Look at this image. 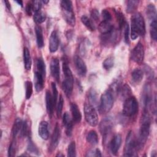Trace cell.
<instances>
[{"label": "cell", "mask_w": 157, "mask_h": 157, "mask_svg": "<svg viewBox=\"0 0 157 157\" xmlns=\"http://www.w3.org/2000/svg\"><path fill=\"white\" fill-rule=\"evenodd\" d=\"M150 124L151 118L148 111L144 110L142 116L139 136L136 139L138 150L142 148L147 142L150 132Z\"/></svg>", "instance_id": "1"}, {"label": "cell", "mask_w": 157, "mask_h": 157, "mask_svg": "<svg viewBox=\"0 0 157 157\" xmlns=\"http://www.w3.org/2000/svg\"><path fill=\"white\" fill-rule=\"evenodd\" d=\"M131 38L135 40L139 36H144L145 34V24L142 15L136 12L131 18Z\"/></svg>", "instance_id": "2"}, {"label": "cell", "mask_w": 157, "mask_h": 157, "mask_svg": "<svg viewBox=\"0 0 157 157\" xmlns=\"http://www.w3.org/2000/svg\"><path fill=\"white\" fill-rule=\"evenodd\" d=\"M137 150H139L137 139L134 136L133 132L130 131L126 136L123 155L124 156H136L137 155Z\"/></svg>", "instance_id": "3"}, {"label": "cell", "mask_w": 157, "mask_h": 157, "mask_svg": "<svg viewBox=\"0 0 157 157\" xmlns=\"http://www.w3.org/2000/svg\"><path fill=\"white\" fill-rule=\"evenodd\" d=\"M63 17L66 23L71 26L75 25V17L72 8V3L69 0H63L61 1Z\"/></svg>", "instance_id": "4"}, {"label": "cell", "mask_w": 157, "mask_h": 157, "mask_svg": "<svg viewBox=\"0 0 157 157\" xmlns=\"http://www.w3.org/2000/svg\"><path fill=\"white\" fill-rule=\"evenodd\" d=\"M113 105V95L112 92L108 89L106 90L101 97L99 104V112L102 114L108 113Z\"/></svg>", "instance_id": "5"}, {"label": "cell", "mask_w": 157, "mask_h": 157, "mask_svg": "<svg viewBox=\"0 0 157 157\" xmlns=\"http://www.w3.org/2000/svg\"><path fill=\"white\" fill-rule=\"evenodd\" d=\"M85 118L88 124L94 127L98 123V115L94 107L90 103H85L84 105Z\"/></svg>", "instance_id": "6"}, {"label": "cell", "mask_w": 157, "mask_h": 157, "mask_svg": "<svg viewBox=\"0 0 157 157\" xmlns=\"http://www.w3.org/2000/svg\"><path fill=\"white\" fill-rule=\"evenodd\" d=\"M138 102L134 96H130L125 99L123 104V113L126 117H132L138 111Z\"/></svg>", "instance_id": "7"}, {"label": "cell", "mask_w": 157, "mask_h": 157, "mask_svg": "<svg viewBox=\"0 0 157 157\" xmlns=\"http://www.w3.org/2000/svg\"><path fill=\"white\" fill-rule=\"evenodd\" d=\"M131 59L138 64H141L144 59V47L143 44L139 42L131 52Z\"/></svg>", "instance_id": "8"}, {"label": "cell", "mask_w": 157, "mask_h": 157, "mask_svg": "<svg viewBox=\"0 0 157 157\" xmlns=\"http://www.w3.org/2000/svg\"><path fill=\"white\" fill-rule=\"evenodd\" d=\"M113 126V122L111 117H105L101 121L99 125V129L104 140L112 132Z\"/></svg>", "instance_id": "9"}, {"label": "cell", "mask_w": 157, "mask_h": 157, "mask_svg": "<svg viewBox=\"0 0 157 157\" xmlns=\"http://www.w3.org/2000/svg\"><path fill=\"white\" fill-rule=\"evenodd\" d=\"M74 62L78 74L82 77H85L86 74L87 68L84 61L78 55L74 57Z\"/></svg>", "instance_id": "10"}, {"label": "cell", "mask_w": 157, "mask_h": 157, "mask_svg": "<svg viewBox=\"0 0 157 157\" xmlns=\"http://www.w3.org/2000/svg\"><path fill=\"white\" fill-rule=\"evenodd\" d=\"M60 136H61V130L59 128V126L58 123H56L51 138V141H50V144L49 147V150L50 152L55 150L56 147L58 146Z\"/></svg>", "instance_id": "11"}, {"label": "cell", "mask_w": 157, "mask_h": 157, "mask_svg": "<svg viewBox=\"0 0 157 157\" xmlns=\"http://www.w3.org/2000/svg\"><path fill=\"white\" fill-rule=\"evenodd\" d=\"M50 72L52 76L57 81H59L60 68L59 61L57 58H53L50 62Z\"/></svg>", "instance_id": "12"}, {"label": "cell", "mask_w": 157, "mask_h": 157, "mask_svg": "<svg viewBox=\"0 0 157 157\" xmlns=\"http://www.w3.org/2000/svg\"><path fill=\"white\" fill-rule=\"evenodd\" d=\"M121 144V136L120 134H117L113 136L112 139L111 141L110 142V150L111 153L114 155H117L118 151L120 148Z\"/></svg>", "instance_id": "13"}, {"label": "cell", "mask_w": 157, "mask_h": 157, "mask_svg": "<svg viewBox=\"0 0 157 157\" xmlns=\"http://www.w3.org/2000/svg\"><path fill=\"white\" fill-rule=\"evenodd\" d=\"M63 123L65 127L66 134L67 136H71L73 129V120L71 118L68 112H65L63 115Z\"/></svg>", "instance_id": "14"}, {"label": "cell", "mask_w": 157, "mask_h": 157, "mask_svg": "<svg viewBox=\"0 0 157 157\" xmlns=\"http://www.w3.org/2000/svg\"><path fill=\"white\" fill-rule=\"evenodd\" d=\"M59 37L56 31H53L49 39V50L50 52L54 53L57 51L59 47Z\"/></svg>", "instance_id": "15"}, {"label": "cell", "mask_w": 157, "mask_h": 157, "mask_svg": "<svg viewBox=\"0 0 157 157\" xmlns=\"http://www.w3.org/2000/svg\"><path fill=\"white\" fill-rule=\"evenodd\" d=\"M45 102H46V108L47 111L50 116H52L54 109L56 106V102H55L53 96L49 91H47L45 93Z\"/></svg>", "instance_id": "16"}, {"label": "cell", "mask_w": 157, "mask_h": 157, "mask_svg": "<svg viewBox=\"0 0 157 157\" xmlns=\"http://www.w3.org/2000/svg\"><path fill=\"white\" fill-rule=\"evenodd\" d=\"M44 77L37 71L34 73V80L36 90L39 92L42 90L44 86Z\"/></svg>", "instance_id": "17"}, {"label": "cell", "mask_w": 157, "mask_h": 157, "mask_svg": "<svg viewBox=\"0 0 157 157\" xmlns=\"http://www.w3.org/2000/svg\"><path fill=\"white\" fill-rule=\"evenodd\" d=\"M48 123L46 121H42L39 123L38 132L40 137L44 140H47L49 137Z\"/></svg>", "instance_id": "18"}, {"label": "cell", "mask_w": 157, "mask_h": 157, "mask_svg": "<svg viewBox=\"0 0 157 157\" xmlns=\"http://www.w3.org/2000/svg\"><path fill=\"white\" fill-rule=\"evenodd\" d=\"M70 107L73 121L75 123H79L82 120V114L78 105L75 103L72 102L71 104Z\"/></svg>", "instance_id": "19"}, {"label": "cell", "mask_w": 157, "mask_h": 157, "mask_svg": "<svg viewBox=\"0 0 157 157\" xmlns=\"http://www.w3.org/2000/svg\"><path fill=\"white\" fill-rule=\"evenodd\" d=\"M98 28L100 33L102 34V35L110 33L114 30L113 25L111 24L110 21H102L99 25Z\"/></svg>", "instance_id": "20"}, {"label": "cell", "mask_w": 157, "mask_h": 157, "mask_svg": "<svg viewBox=\"0 0 157 157\" xmlns=\"http://www.w3.org/2000/svg\"><path fill=\"white\" fill-rule=\"evenodd\" d=\"M23 62L25 68L27 71H29L31 67V58L29 51L26 47L23 48Z\"/></svg>", "instance_id": "21"}, {"label": "cell", "mask_w": 157, "mask_h": 157, "mask_svg": "<svg viewBox=\"0 0 157 157\" xmlns=\"http://www.w3.org/2000/svg\"><path fill=\"white\" fill-rule=\"evenodd\" d=\"M144 77V72L142 70L136 68L131 73L132 80L134 83L139 84L143 79Z\"/></svg>", "instance_id": "22"}, {"label": "cell", "mask_w": 157, "mask_h": 157, "mask_svg": "<svg viewBox=\"0 0 157 157\" xmlns=\"http://www.w3.org/2000/svg\"><path fill=\"white\" fill-rule=\"evenodd\" d=\"M23 122L21 119L20 118H17L13 124L12 129V137H13V139H15L17 136L20 133L21 128H22V125H23Z\"/></svg>", "instance_id": "23"}, {"label": "cell", "mask_w": 157, "mask_h": 157, "mask_svg": "<svg viewBox=\"0 0 157 157\" xmlns=\"http://www.w3.org/2000/svg\"><path fill=\"white\" fill-rule=\"evenodd\" d=\"M35 32H36V42L38 47L42 48L44 45V37H43V33L42 30L40 26L37 25L35 28Z\"/></svg>", "instance_id": "24"}, {"label": "cell", "mask_w": 157, "mask_h": 157, "mask_svg": "<svg viewBox=\"0 0 157 157\" xmlns=\"http://www.w3.org/2000/svg\"><path fill=\"white\" fill-rule=\"evenodd\" d=\"M86 141L89 144H90L93 145H96L99 141L98 134H97L96 132L94 130H91L88 132V134L86 135Z\"/></svg>", "instance_id": "25"}, {"label": "cell", "mask_w": 157, "mask_h": 157, "mask_svg": "<svg viewBox=\"0 0 157 157\" xmlns=\"http://www.w3.org/2000/svg\"><path fill=\"white\" fill-rule=\"evenodd\" d=\"M119 93H120L121 96L122 98L127 99L128 98L131 96V90L129 86L127 84H124L122 86H120L119 91Z\"/></svg>", "instance_id": "26"}, {"label": "cell", "mask_w": 157, "mask_h": 157, "mask_svg": "<svg viewBox=\"0 0 157 157\" xmlns=\"http://www.w3.org/2000/svg\"><path fill=\"white\" fill-rule=\"evenodd\" d=\"M81 21L82 23L90 31H93L95 29V26L94 25L93 22V21L89 18L86 15H83L81 17Z\"/></svg>", "instance_id": "27"}, {"label": "cell", "mask_w": 157, "mask_h": 157, "mask_svg": "<svg viewBox=\"0 0 157 157\" xmlns=\"http://www.w3.org/2000/svg\"><path fill=\"white\" fill-rule=\"evenodd\" d=\"M36 66H37V71L39 72L40 74H41L45 77V74H46L45 64L42 58H39L37 59Z\"/></svg>", "instance_id": "28"}, {"label": "cell", "mask_w": 157, "mask_h": 157, "mask_svg": "<svg viewBox=\"0 0 157 157\" xmlns=\"http://www.w3.org/2000/svg\"><path fill=\"white\" fill-rule=\"evenodd\" d=\"M150 36L151 38L156 41L157 40V21L156 19L151 20L150 23Z\"/></svg>", "instance_id": "29"}, {"label": "cell", "mask_w": 157, "mask_h": 157, "mask_svg": "<svg viewBox=\"0 0 157 157\" xmlns=\"http://www.w3.org/2000/svg\"><path fill=\"white\" fill-rule=\"evenodd\" d=\"M33 19H34V21L36 23L40 24L45 21V20L46 19V15L42 11L39 10V11L34 12V14L33 16Z\"/></svg>", "instance_id": "30"}, {"label": "cell", "mask_w": 157, "mask_h": 157, "mask_svg": "<svg viewBox=\"0 0 157 157\" xmlns=\"http://www.w3.org/2000/svg\"><path fill=\"white\" fill-rule=\"evenodd\" d=\"M147 14L148 18L151 21L156 19V8L153 4H149L147 9Z\"/></svg>", "instance_id": "31"}, {"label": "cell", "mask_w": 157, "mask_h": 157, "mask_svg": "<svg viewBox=\"0 0 157 157\" xmlns=\"http://www.w3.org/2000/svg\"><path fill=\"white\" fill-rule=\"evenodd\" d=\"M139 1H126V12L128 13L133 12L138 7Z\"/></svg>", "instance_id": "32"}, {"label": "cell", "mask_w": 157, "mask_h": 157, "mask_svg": "<svg viewBox=\"0 0 157 157\" xmlns=\"http://www.w3.org/2000/svg\"><path fill=\"white\" fill-rule=\"evenodd\" d=\"M113 58L112 56H109L104 61V62L102 63V66L105 70H110L113 66Z\"/></svg>", "instance_id": "33"}, {"label": "cell", "mask_w": 157, "mask_h": 157, "mask_svg": "<svg viewBox=\"0 0 157 157\" xmlns=\"http://www.w3.org/2000/svg\"><path fill=\"white\" fill-rule=\"evenodd\" d=\"M63 104H64V99L62 95L60 94L59 96V99H58L57 106H56V115L58 118H60L61 116Z\"/></svg>", "instance_id": "34"}, {"label": "cell", "mask_w": 157, "mask_h": 157, "mask_svg": "<svg viewBox=\"0 0 157 157\" xmlns=\"http://www.w3.org/2000/svg\"><path fill=\"white\" fill-rule=\"evenodd\" d=\"M25 88H26V99H30L33 94V83L30 81H26L25 82Z\"/></svg>", "instance_id": "35"}, {"label": "cell", "mask_w": 157, "mask_h": 157, "mask_svg": "<svg viewBox=\"0 0 157 157\" xmlns=\"http://www.w3.org/2000/svg\"><path fill=\"white\" fill-rule=\"evenodd\" d=\"M67 156L70 157H74L76 156L75 143L74 141L71 142L67 147Z\"/></svg>", "instance_id": "36"}, {"label": "cell", "mask_w": 157, "mask_h": 157, "mask_svg": "<svg viewBox=\"0 0 157 157\" xmlns=\"http://www.w3.org/2000/svg\"><path fill=\"white\" fill-rule=\"evenodd\" d=\"M116 17L117 18V21L118 22L119 27L120 28H121L126 23L125 21V18L123 14L119 11H116Z\"/></svg>", "instance_id": "37"}, {"label": "cell", "mask_w": 157, "mask_h": 157, "mask_svg": "<svg viewBox=\"0 0 157 157\" xmlns=\"http://www.w3.org/2000/svg\"><path fill=\"white\" fill-rule=\"evenodd\" d=\"M16 153V142L13 140L10 144L8 149V156H13Z\"/></svg>", "instance_id": "38"}, {"label": "cell", "mask_w": 157, "mask_h": 157, "mask_svg": "<svg viewBox=\"0 0 157 157\" xmlns=\"http://www.w3.org/2000/svg\"><path fill=\"white\" fill-rule=\"evenodd\" d=\"M102 16L103 17V21H110L112 20V15L110 12L106 9H104L102 11Z\"/></svg>", "instance_id": "39"}, {"label": "cell", "mask_w": 157, "mask_h": 157, "mask_svg": "<svg viewBox=\"0 0 157 157\" xmlns=\"http://www.w3.org/2000/svg\"><path fill=\"white\" fill-rule=\"evenodd\" d=\"M28 150L33 153H36L38 154L39 150L37 148V147L34 145V144L33 143L31 139H29V142H28Z\"/></svg>", "instance_id": "40"}, {"label": "cell", "mask_w": 157, "mask_h": 157, "mask_svg": "<svg viewBox=\"0 0 157 157\" xmlns=\"http://www.w3.org/2000/svg\"><path fill=\"white\" fill-rule=\"evenodd\" d=\"M28 134V124L26 121H25L23 122V125H22V128L20 131V135L22 137L26 136Z\"/></svg>", "instance_id": "41"}, {"label": "cell", "mask_w": 157, "mask_h": 157, "mask_svg": "<svg viewBox=\"0 0 157 157\" xmlns=\"http://www.w3.org/2000/svg\"><path fill=\"white\" fill-rule=\"evenodd\" d=\"M101 151L98 148H96L94 150H91L87 152L86 156H101Z\"/></svg>", "instance_id": "42"}, {"label": "cell", "mask_w": 157, "mask_h": 157, "mask_svg": "<svg viewBox=\"0 0 157 157\" xmlns=\"http://www.w3.org/2000/svg\"><path fill=\"white\" fill-rule=\"evenodd\" d=\"M33 10L34 12L40 10V9L42 7V1H34L33 2Z\"/></svg>", "instance_id": "43"}, {"label": "cell", "mask_w": 157, "mask_h": 157, "mask_svg": "<svg viewBox=\"0 0 157 157\" xmlns=\"http://www.w3.org/2000/svg\"><path fill=\"white\" fill-rule=\"evenodd\" d=\"M129 28L128 23L125 24V29H124V41L126 44L129 43Z\"/></svg>", "instance_id": "44"}, {"label": "cell", "mask_w": 157, "mask_h": 157, "mask_svg": "<svg viewBox=\"0 0 157 157\" xmlns=\"http://www.w3.org/2000/svg\"><path fill=\"white\" fill-rule=\"evenodd\" d=\"M52 92H53L52 96L55 102L56 103L57 99H58V91H57L56 84L54 82L52 83Z\"/></svg>", "instance_id": "45"}, {"label": "cell", "mask_w": 157, "mask_h": 157, "mask_svg": "<svg viewBox=\"0 0 157 157\" xmlns=\"http://www.w3.org/2000/svg\"><path fill=\"white\" fill-rule=\"evenodd\" d=\"M89 100L90 101V102H96V99H97V94L96 91L94 90H91L89 91Z\"/></svg>", "instance_id": "46"}, {"label": "cell", "mask_w": 157, "mask_h": 157, "mask_svg": "<svg viewBox=\"0 0 157 157\" xmlns=\"http://www.w3.org/2000/svg\"><path fill=\"white\" fill-rule=\"evenodd\" d=\"M25 11L26 12V13L31 16L33 14V12L34 11L33 10V3L31 2H28L26 6V7H25Z\"/></svg>", "instance_id": "47"}, {"label": "cell", "mask_w": 157, "mask_h": 157, "mask_svg": "<svg viewBox=\"0 0 157 157\" xmlns=\"http://www.w3.org/2000/svg\"><path fill=\"white\" fill-rule=\"evenodd\" d=\"M91 17L93 20H94V21L98 20L99 18V12L96 9H93L91 12Z\"/></svg>", "instance_id": "48"}, {"label": "cell", "mask_w": 157, "mask_h": 157, "mask_svg": "<svg viewBox=\"0 0 157 157\" xmlns=\"http://www.w3.org/2000/svg\"><path fill=\"white\" fill-rule=\"evenodd\" d=\"M4 2H5L6 6L7 7V9L10 10V3L9 2V1H4Z\"/></svg>", "instance_id": "49"}, {"label": "cell", "mask_w": 157, "mask_h": 157, "mask_svg": "<svg viewBox=\"0 0 157 157\" xmlns=\"http://www.w3.org/2000/svg\"><path fill=\"white\" fill-rule=\"evenodd\" d=\"M16 2H17V3H18L20 6H23V2H22L21 1H17Z\"/></svg>", "instance_id": "50"}, {"label": "cell", "mask_w": 157, "mask_h": 157, "mask_svg": "<svg viewBox=\"0 0 157 157\" xmlns=\"http://www.w3.org/2000/svg\"><path fill=\"white\" fill-rule=\"evenodd\" d=\"M42 2L44 3H47V2H48V1H42Z\"/></svg>", "instance_id": "51"}]
</instances>
